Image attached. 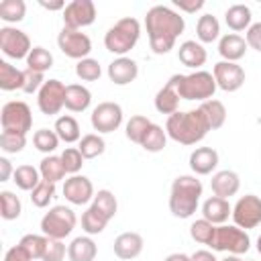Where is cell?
<instances>
[{"label":"cell","instance_id":"cell-1","mask_svg":"<svg viewBox=\"0 0 261 261\" xmlns=\"http://www.w3.org/2000/svg\"><path fill=\"white\" fill-rule=\"evenodd\" d=\"M145 27H147L149 45H151L153 53L163 55V53H169L173 49L175 39L186 29V20L173 8L163 6V4H157V6H153V8L147 10Z\"/></svg>","mask_w":261,"mask_h":261},{"label":"cell","instance_id":"cell-2","mask_svg":"<svg viewBox=\"0 0 261 261\" xmlns=\"http://www.w3.org/2000/svg\"><path fill=\"white\" fill-rule=\"evenodd\" d=\"M210 130L206 116L202 114L200 108L196 110H188V112H175L171 116H167V124H165V133L181 145H196L200 143L206 133Z\"/></svg>","mask_w":261,"mask_h":261},{"label":"cell","instance_id":"cell-3","mask_svg":"<svg viewBox=\"0 0 261 261\" xmlns=\"http://www.w3.org/2000/svg\"><path fill=\"white\" fill-rule=\"evenodd\" d=\"M202 196V181L194 175H179L171 184L169 194V210L177 218H190L196 208L198 200Z\"/></svg>","mask_w":261,"mask_h":261},{"label":"cell","instance_id":"cell-4","mask_svg":"<svg viewBox=\"0 0 261 261\" xmlns=\"http://www.w3.org/2000/svg\"><path fill=\"white\" fill-rule=\"evenodd\" d=\"M175 86V92L179 94L181 100H200V102H206V100H212L214 92H216V80L210 71H194L190 75H181V73H175L169 77Z\"/></svg>","mask_w":261,"mask_h":261},{"label":"cell","instance_id":"cell-5","mask_svg":"<svg viewBox=\"0 0 261 261\" xmlns=\"http://www.w3.org/2000/svg\"><path fill=\"white\" fill-rule=\"evenodd\" d=\"M139 35H141V24H139V20L133 18V16H124V18H120L114 27L108 29V33L104 35V45H106V49H108L110 53L122 57L124 53H128V51L137 45Z\"/></svg>","mask_w":261,"mask_h":261},{"label":"cell","instance_id":"cell-6","mask_svg":"<svg viewBox=\"0 0 261 261\" xmlns=\"http://www.w3.org/2000/svg\"><path fill=\"white\" fill-rule=\"evenodd\" d=\"M77 218H75V212L67 206H53L43 218H41V230L45 237L49 239H65L73 226H75Z\"/></svg>","mask_w":261,"mask_h":261},{"label":"cell","instance_id":"cell-7","mask_svg":"<svg viewBox=\"0 0 261 261\" xmlns=\"http://www.w3.org/2000/svg\"><path fill=\"white\" fill-rule=\"evenodd\" d=\"M214 251H224V253H230V255H243L249 251L251 247V239L249 234L239 228L237 224L234 226H226V224H220L216 226V232H214V241L210 245Z\"/></svg>","mask_w":261,"mask_h":261},{"label":"cell","instance_id":"cell-8","mask_svg":"<svg viewBox=\"0 0 261 261\" xmlns=\"http://www.w3.org/2000/svg\"><path fill=\"white\" fill-rule=\"evenodd\" d=\"M0 122H2V130L27 135L33 126V114H31L29 104H24L20 100L6 102L0 112Z\"/></svg>","mask_w":261,"mask_h":261},{"label":"cell","instance_id":"cell-9","mask_svg":"<svg viewBox=\"0 0 261 261\" xmlns=\"http://www.w3.org/2000/svg\"><path fill=\"white\" fill-rule=\"evenodd\" d=\"M57 45H59L61 53H65L67 57L77 59V61L86 59L88 53L92 51L90 37L82 31H73V29H67V27H63L61 33L57 35Z\"/></svg>","mask_w":261,"mask_h":261},{"label":"cell","instance_id":"cell-10","mask_svg":"<svg viewBox=\"0 0 261 261\" xmlns=\"http://www.w3.org/2000/svg\"><path fill=\"white\" fill-rule=\"evenodd\" d=\"M0 49L10 59H27L33 47H31V39L27 37L24 31H18L12 27H2L0 29Z\"/></svg>","mask_w":261,"mask_h":261},{"label":"cell","instance_id":"cell-11","mask_svg":"<svg viewBox=\"0 0 261 261\" xmlns=\"http://www.w3.org/2000/svg\"><path fill=\"white\" fill-rule=\"evenodd\" d=\"M232 220L239 228H255L261 224V198L255 194L239 198L232 208Z\"/></svg>","mask_w":261,"mask_h":261},{"label":"cell","instance_id":"cell-12","mask_svg":"<svg viewBox=\"0 0 261 261\" xmlns=\"http://www.w3.org/2000/svg\"><path fill=\"white\" fill-rule=\"evenodd\" d=\"M96 20V6L92 0H73L63 8V27L82 31Z\"/></svg>","mask_w":261,"mask_h":261},{"label":"cell","instance_id":"cell-13","mask_svg":"<svg viewBox=\"0 0 261 261\" xmlns=\"http://www.w3.org/2000/svg\"><path fill=\"white\" fill-rule=\"evenodd\" d=\"M92 126L98 133H114L122 124V108L116 102H100L92 110Z\"/></svg>","mask_w":261,"mask_h":261},{"label":"cell","instance_id":"cell-14","mask_svg":"<svg viewBox=\"0 0 261 261\" xmlns=\"http://www.w3.org/2000/svg\"><path fill=\"white\" fill-rule=\"evenodd\" d=\"M37 104L43 114H47V116L57 114L65 106V86L59 80H47L43 84V88L39 90Z\"/></svg>","mask_w":261,"mask_h":261},{"label":"cell","instance_id":"cell-15","mask_svg":"<svg viewBox=\"0 0 261 261\" xmlns=\"http://www.w3.org/2000/svg\"><path fill=\"white\" fill-rule=\"evenodd\" d=\"M216 86L224 92H237L245 84V69L232 61H218L212 69Z\"/></svg>","mask_w":261,"mask_h":261},{"label":"cell","instance_id":"cell-16","mask_svg":"<svg viewBox=\"0 0 261 261\" xmlns=\"http://www.w3.org/2000/svg\"><path fill=\"white\" fill-rule=\"evenodd\" d=\"M63 196L65 200H69L75 206L88 204L90 200H94V186L86 175H71L69 179H65L63 184Z\"/></svg>","mask_w":261,"mask_h":261},{"label":"cell","instance_id":"cell-17","mask_svg":"<svg viewBox=\"0 0 261 261\" xmlns=\"http://www.w3.org/2000/svg\"><path fill=\"white\" fill-rule=\"evenodd\" d=\"M139 75V67L133 59L128 57H118L108 65V77L110 82H114L116 86H126L130 82H135V77Z\"/></svg>","mask_w":261,"mask_h":261},{"label":"cell","instance_id":"cell-18","mask_svg":"<svg viewBox=\"0 0 261 261\" xmlns=\"http://www.w3.org/2000/svg\"><path fill=\"white\" fill-rule=\"evenodd\" d=\"M218 165V153L212 147H198L190 155V167L198 175H208Z\"/></svg>","mask_w":261,"mask_h":261},{"label":"cell","instance_id":"cell-19","mask_svg":"<svg viewBox=\"0 0 261 261\" xmlns=\"http://www.w3.org/2000/svg\"><path fill=\"white\" fill-rule=\"evenodd\" d=\"M210 188H212L214 196L226 200V198H230V196H234V194L239 192V188H241V179H239V175H237L234 171H230V169H222V171H218V173L212 175V179H210Z\"/></svg>","mask_w":261,"mask_h":261},{"label":"cell","instance_id":"cell-20","mask_svg":"<svg viewBox=\"0 0 261 261\" xmlns=\"http://www.w3.org/2000/svg\"><path fill=\"white\" fill-rule=\"evenodd\" d=\"M143 251V237L139 232H122L114 239V255L118 259H135Z\"/></svg>","mask_w":261,"mask_h":261},{"label":"cell","instance_id":"cell-21","mask_svg":"<svg viewBox=\"0 0 261 261\" xmlns=\"http://www.w3.org/2000/svg\"><path fill=\"white\" fill-rule=\"evenodd\" d=\"M247 47H249V45H247V41H245L241 35L228 33V35H224V37L220 39V43H218V53L224 57V61L237 63L239 59L245 57Z\"/></svg>","mask_w":261,"mask_h":261},{"label":"cell","instance_id":"cell-22","mask_svg":"<svg viewBox=\"0 0 261 261\" xmlns=\"http://www.w3.org/2000/svg\"><path fill=\"white\" fill-rule=\"evenodd\" d=\"M202 214L212 224H224L228 220V216L232 214V208H230L228 200L218 198V196H212V198H208L202 204Z\"/></svg>","mask_w":261,"mask_h":261},{"label":"cell","instance_id":"cell-23","mask_svg":"<svg viewBox=\"0 0 261 261\" xmlns=\"http://www.w3.org/2000/svg\"><path fill=\"white\" fill-rule=\"evenodd\" d=\"M177 57L179 61L186 65V67H192V69H198L206 63V49L196 43V41H184L177 49Z\"/></svg>","mask_w":261,"mask_h":261},{"label":"cell","instance_id":"cell-24","mask_svg":"<svg viewBox=\"0 0 261 261\" xmlns=\"http://www.w3.org/2000/svg\"><path fill=\"white\" fill-rule=\"evenodd\" d=\"M92 102V94L88 88L80 84L65 86V108L71 112H84Z\"/></svg>","mask_w":261,"mask_h":261},{"label":"cell","instance_id":"cell-25","mask_svg":"<svg viewBox=\"0 0 261 261\" xmlns=\"http://www.w3.org/2000/svg\"><path fill=\"white\" fill-rule=\"evenodd\" d=\"M179 94L175 92V86H173V82L169 80L159 92H157V96H155V108H157V112H161V114H175L177 112V106H179Z\"/></svg>","mask_w":261,"mask_h":261},{"label":"cell","instance_id":"cell-26","mask_svg":"<svg viewBox=\"0 0 261 261\" xmlns=\"http://www.w3.org/2000/svg\"><path fill=\"white\" fill-rule=\"evenodd\" d=\"M96 243L90 237H75L67 247L69 261H94L96 259Z\"/></svg>","mask_w":261,"mask_h":261},{"label":"cell","instance_id":"cell-27","mask_svg":"<svg viewBox=\"0 0 261 261\" xmlns=\"http://www.w3.org/2000/svg\"><path fill=\"white\" fill-rule=\"evenodd\" d=\"M224 20L230 31H245L251 27V8L245 4H232L226 8Z\"/></svg>","mask_w":261,"mask_h":261},{"label":"cell","instance_id":"cell-28","mask_svg":"<svg viewBox=\"0 0 261 261\" xmlns=\"http://www.w3.org/2000/svg\"><path fill=\"white\" fill-rule=\"evenodd\" d=\"M39 173H41L43 181L57 184L59 179L65 177L67 171H65V167H63L61 157H57V155H47V157H43V161H41V165H39Z\"/></svg>","mask_w":261,"mask_h":261},{"label":"cell","instance_id":"cell-29","mask_svg":"<svg viewBox=\"0 0 261 261\" xmlns=\"http://www.w3.org/2000/svg\"><path fill=\"white\" fill-rule=\"evenodd\" d=\"M200 110L206 116L210 130L220 128L224 124V120H226V108H224V104L220 100H214V98L212 100H206V102L200 104Z\"/></svg>","mask_w":261,"mask_h":261},{"label":"cell","instance_id":"cell-30","mask_svg":"<svg viewBox=\"0 0 261 261\" xmlns=\"http://www.w3.org/2000/svg\"><path fill=\"white\" fill-rule=\"evenodd\" d=\"M22 82H24V71L16 69L8 61H0V88L2 90L6 92L22 90Z\"/></svg>","mask_w":261,"mask_h":261},{"label":"cell","instance_id":"cell-31","mask_svg":"<svg viewBox=\"0 0 261 261\" xmlns=\"http://www.w3.org/2000/svg\"><path fill=\"white\" fill-rule=\"evenodd\" d=\"M196 35L202 43H212L218 39L220 35V22L216 20V16L212 14H202L198 18V24H196Z\"/></svg>","mask_w":261,"mask_h":261},{"label":"cell","instance_id":"cell-32","mask_svg":"<svg viewBox=\"0 0 261 261\" xmlns=\"http://www.w3.org/2000/svg\"><path fill=\"white\" fill-rule=\"evenodd\" d=\"M55 133H57V137H59L61 141H65V143H75V141H80V124H77V120H75L73 116H69V114L59 116V118L55 120Z\"/></svg>","mask_w":261,"mask_h":261},{"label":"cell","instance_id":"cell-33","mask_svg":"<svg viewBox=\"0 0 261 261\" xmlns=\"http://www.w3.org/2000/svg\"><path fill=\"white\" fill-rule=\"evenodd\" d=\"M110 218H106L96 206H90L84 214H82V228L88 232V234H98L106 228Z\"/></svg>","mask_w":261,"mask_h":261},{"label":"cell","instance_id":"cell-34","mask_svg":"<svg viewBox=\"0 0 261 261\" xmlns=\"http://www.w3.org/2000/svg\"><path fill=\"white\" fill-rule=\"evenodd\" d=\"M80 153L84 155V159H96L98 155H102L104 153V149H106V143H104V139L100 137V135H96V133H90V135H84L82 139H80Z\"/></svg>","mask_w":261,"mask_h":261},{"label":"cell","instance_id":"cell-35","mask_svg":"<svg viewBox=\"0 0 261 261\" xmlns=\"http://www.w3.org/2000/svg\"><path fill=\"white\" fill-rule=\"evenodd\" d=\"M39 171L33 167V165H18L14 169V184L20 188V190H27V192H33L41 179H39Z\"/></svg>","mask_w":261,"mask_h":261},{"label":"cell","instance_id":"cell-36","mask_svg":"<svg viewBox=\"0 0 261 261\" xmlns=\"http://www.w3.org/2000/svg\"><path fill=\"white\" fill-rule=\"evenodd\" d=\"M47 243H49V237H45V234H24L18 245L27 251V255L31 259H43Z\"/></svg>","mask_w":261,"mask_h":261},{"label":"cell","instance_id":"cell-37","mask_svg":"<svg viewBox=\"0 0 261 261\" xmlns=\"http://www.w3.org/2000/svg\"><path fill=\"white\" fill-rule=\"evenodd\" d=\"M27 67L45 73L49 67H53V55L45 47H33L27 57Z\"/></svg>","mask_w":261,"mask_h":261},{"label":"cell","instance_id":"cell-38","mask_svg":"<svg viewBox=\"0 0 261 261\" xmlns=\"http://www.w3.org/2000/svg\"><path fill=\"white\" fill-rule=\"evenodd\" d=\"M151 124H153V122H151L147 116H141V114L130 116V120L126 122V139L133 141V143H139V145H141Z\"/></svg>","mask_w":261,"mask_h":261},{"label":"cell","instance_id":"cell-39","mask_svg":"<svg viewBox=\"0 0 261 261\" xmlns=\"http://www.w3.org/2000/svg\"><path fill=\"white\" fill-rule=\"evenodd\" d=\"M27 14V4L22 0H2L0 2V18L6 22H20Z\"/></svg>","mask_w":261,"mask_h":261},{"label":"cell","instance_id":"cell-40","mask_svg":"<svg viewBox=\"0 0 261 261\" xmlns=\"http://www.w3.org/2000/svg\"><path fill=\"white\" fill-rule=\"evenodd\" d=\"M165 141H167V133L159 124H151L147 135H145V139H143V143H141V147L145 151H149V153H159L165 147Z\"/></svg>","mask_w":261,"mask_h":261},{"label":"cell","instance_id":"cell-41","mask_svg":"<svg viewBox=\"0 0 261 261\" xmlns=\"http://www.w3.org/2000/svg\"><path fill=\"white\" fill-rule=\"evenodd\" d=\"M214 232H216V226L212 224V222H208L206 218H200V220H196V222H192V226H190V234H192V239L196 241V243H202V245H212V241H214Z\"/></svg>","mask_w":261,"mask_h":261},{"label":"cell","instance_id":"cell-42","mask_svg":"<svg viewBox=\"0 0 261 261\" xmlns=\"http://www.w3.org/2000/svg\"><path fill=\"white\" fill-rule=\"evenodd\" d=\"M0 210H2L0 214H2L4 220H14V218H18V216H20V210H22L18 196H14L12 192L4 190V192L0 194Z\"/></svg>","mask_w":261,"mask_h":261},{"label":"cell","instance_id":"cell-43","mask_svg":"<svg viewBox=\"0 0 261 261\" xmlns=\"http://www.w3.org/2000/svg\"><path fill=\"white\" fill-rule=\"evenodd\" d=\"M92 206H96L106 218H114L116 208H118L116 198H114V194H112L110 190H98V194H96L94 200H92Z\"/></svg>","mask_w":261,"mask_h":261},{"label":"cell","instance_id":"cell-44","mask_svg":"<svg viewBox=\"0 0 261 261\" xmlns=\"http://www.w3.org/2000/svg\"><path fill=\"white\" fill-rule=\"evenodd\" d=\"M33 143L35 147L41 151V153H53L59 145V137L55 130H49V128H39L35 135H33Z\"/></svg>","mask_w":261,"mask_h":261},{"label":"cell","instance_id":"cell-45","mask_svg":"<svg viewBox=\"0 0 261 261\" xmlns=\"http://www.w3.org/2000/svg\"><path fill=\"white\" fill-rule=\"evenodd\" d=\"M75 75H77L80 80H84V82H96V80L102 75V67H100V63H98L96 59L86 57V59L77 61V65H75Z\"/></svg>","mask_w":261,"mask_h":261},{"label":"cell","instance_id":"cell-46","mask_svg":"<svg viewBox=\"0 0 261 261\" xmlns=\"http://www.w3.org/2000/svg\"><path fill=\"white\" fill-rule=\"evenodd\" d=\"M53 198H55V184H51V181L41 179V184L31 192V202L37 208H45Z\"/></svg>","mask_w":261,"mask_h":261},{"label":"cell","instance_id":"cell-47","mask_svg":"<svg viewBox=\"0 0 261 261\" xmlns=\"http://www.w3.org/2000/svg\"><path fill=\"white\" fill-rule=\"evenodd\" d=\"M24 145H27V135L2 130V135H0V149L4 153H20L24 149Z\"/></svg>","mask_w":261,"mask_h":261},{"label":"cell","instance_id":"cell-48","mask_svg":"<svg viewBox=\"0 0 261 261\" xmlns=\"http://www.w3.org/2000/svg\"><path fill=\"white\" fill-rule=\"evenodd\" d=\"M59 157H61V161H63L65 171L71 173V175H77V171H80L82 165H84V155L80 153V149H75V147H67Z\"/></svg>","mask_w":261,"mask_h":261},{"label":"cell","instance_id":"cell-49","mask_svg":"<svg viewBox=\"0 0 261 261\" xmlns=\"http://www.w3.org/2000/svg\"><path fill=\"white\" fill-rule=\"evenodd\" d=\"M22 71H24V82H22V92L24 94H33V92L41 90L43 84L47 82L41 71H35V69H29V67L22 69Z\"/></svg>","mask_w":261,"mask_h":261},{"label":"cell","instance_id":"cell-50","mask_svg":"<svg viewBox=\"0 0 261 261\" xmlns=\"http://www.w3.org/2000/svg\"><path fill=\"white\" fill-rule=\"evenodd\" d=\"M63 257H65V245L57 239H49L43 261H63Z\"/></svg>","mask_w":261,"mask_h":261},{"label":"cell","instance_id":"cell-51","mask_svg":"<svg viewBox=\"0 0 261 261\" xmlns=\"http://www.w3.org/2000/svg\"><path fill=\"white\" fill-rule=\"evenodd\" d=\"M245 41H247V45H249L251 49H255V51L261 53V22H255V24H251V27L247 29Z\"/></svg>","mask_w":261,"mask_h":261},{"label":"cell","instance_id":"cell-52","mask_svg":"<svg viewBox=\"0 0 261 261\" xmlns=\"http://www.w3.org/2000/svg\"><path fill=\"white\" fill-rule=\"evenodd\" d=\"M4 261H33V259L27 255V251H24L20 245H16V247H10V249L6 251Z\"/></svg>","mask_w":261,"mask_h":261},{"label":"cell","instance_id":"cell-53","mask_svg":"<svg viewBox=\"0 0 261 261\" xmlns=\"http://www.w3.org/2000/svg\"><path fill=\"white\" fill-rule=\"evenodd\" d=\"M173 4L179 8V10H186V12H196L204 6V0H173Z\"/></svg>","mask_w":261,"mask_h":261},{"label":"cell","instance_id":"cell-54","mask_svg":"<svg viewBox=\"0 0 261 261\" xmlns=\"http://www.w3.org/2000/svg\"><path fill=\"white\" fill-rule=\"evenodd\" d=\"M10 171H12V167H10V161H8L6 157H2V159H0V181H8V177H10Z\"/></svg>","mask_w":261,"mask_h":261},{"label":"cell","instance_id":"cell-55","mask_svg":"<svg viewBox=\"0 0 261 261\" xmlns=\"http://www.w3.org/2000/svg\"><path fill=\"white\" fill-rule=\"evenodd\" d=\"M190 259H192V261H218L210 251H196Z\"/></svg>","mask_w":261,"mask_h":261},{"label":"cell","instance_id":"cell-56","mask_svg":"<svg viewBox=\"0 0 261 261\" xmlns=\"http://www.w3.org/2000/svg\"><path fill=\"white\" fill-rule=\"evenodd\" d=\"M43 8H47V10H61V8H65L67 4H63V2H45V0H41L39 2Z\"/></svg>","mask_w":261,"mask_h":261},{"label":"cell","instance_id":"cell-57","mask_svg":"<svg viewBox=\"0 0 261 261\" xmlns=\"http://www.w3.org/2000/svg\"><path fill=\"white\" fill-rule=\"evenodd\" d=\"M165 261H192V259L188 255H184V253H171V255L165 257Z\"/></svg>","mask_w":261,"mask_h":261},{"label":"cell","instance_id":"cell-58","mask_svg":"<svg viewBox=\"0 0 261 261\" xmlns=\"http://www.w3.org/2000/svg\"><path fill=\"white\" fill-rule=\"evenodd\" d=\"M222 261H243V259H239L237 255H228V257H224Z\"/></svg>","mask_w":261,"mask_h":261},{"label":"cell","instance_id":"cell-59","mask_svg":"<svg viewBox=\"0 0 261 261\" xmlns=\"http://www.w3.org/2000/svg\"><path fill=\"white\" fill-rule=\"evenodd\" d=\"M257 251H259V255H261V234H259V239H257Z\"/></svg>","mask_w":261,"mask_h":261}]
</instances>
